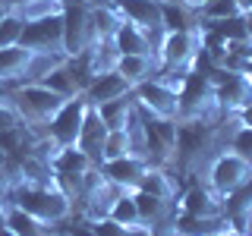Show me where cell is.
Here are the masks:
<instances>
[{
	"label": "cell",
	"mask_w": 252,
	"mask_h": 236,
	"mask_svg": "<svg viewBox=\"0 0 252 236\" xmlns=\"http://www.w3.org/2000/svg\"><path fill=\"white\" fill-rule=\"evenodd\" d=\"M236 3H240V6H243V10H246V13L252 10V0H236Z\"/></svg>",
	"instance_id": "obj_37"
},
{
	"label": "cell",
	"mask_w": 252,
	"mask_h": 236,
	"mask_svg": "<svg viewBox=\"0 0 252 236\" xmlns=\"http://www.w3.org/2000/svg\"><path fill=\"white\" fill-rule=\"evenodd\" d=\"M22 29H26V19L6 10L3 19H0V47H13L22 41Z\"/></svg>",
	"instance_id": "obj_26"
},
{
	"label": "cell",
	"mask_w": 252,
	"mask_h": 236,
	"mask_svg": "<svg viewBox=\"0 0 252 236\" xmlns=\"http://www.w3.org/2000/svg\"><path fill=\"white\" fill-rule=\"evenodd\" d=\"M132 91V85L126 82V79L117 73V69H110V73H101L92 79V85L85 88V98H89V104H104V101H117V98H126V94Z\"/></svg>",
	"instance_id": "obj_14"
},
{
	"label": "cell",
	"mask_w": 252,
	"mask_h": 236,
	"mask_svg": "<svg viewBox=\"0 0 252 236\" xmlns=\"http://www.w3.org/2000/svg\"><path fill=\"white\" fill-rule=\"evenodd\" d=\"M107 217L117 220V224H123V227H142L139 208H136V199H132V192H120V195H117L114 205H110V211H107Z\"/></svg>",
	"instance_id": "obj_23"
},
{
	"label": "cell",
	"mask_w": 252,
	"mask_h": 236,
	"mask_svg": "<svg viewBox=\"0 0 252 236\" xmlns=\"http://www.w3.org/2000/svg\"><path fill=\"white\" fill-rule=\"evenodd\" d=\"M199 51V29L192 31H164L158 41V66L161 69H189Z\"/></svg>",
	"instance_id": "obj_5"
},
{
	"label": "cell",
	"mask_w": 252,
	"mask_h": 236,
	"mask_svg": "<svg viewBox=\"0 0 252 236\" xmlns=\"http://www.w3.org/2000/svg\"><path fill=\"white\" fill-rule=\"evenodd\" d=\"M218 236H246V233H243V230H233V227H227V230L218 233Z\"/></svg>",
	"instance_id": "obj_33"
},
{
	"label": "cell",
	"mask_w": 252,
	"mask_h": 236,
	"mask_svg": "<svg viewBox=\"0 0 252 236\" xmlns=\"http://www.w3.org/2000/svg\"><path fill=\"white\" fill-rule=\"evenodd\" d=\"M6 161H10V154H6L3 148H0V167H6Z\"/></svg>",
	"instance_id": "obj_36"
},
{
	"label": "cell",
	"mask_w": 252,
	"mask_h": 236,
	"mask_svg": "<svg viewBox=\"0 0 252 236\" xmlns=\"http://www.w3.org/2000/svg\"><path fill=\"white\" fill-rule=\"evenodd\" d=\"M66 230H69V236H98V233L92 230L89 220H82V224H73V227H66Z\"/></svg>",
	"instance_id": "obj_29"
},
{
	"label": "cell",
	"mask_w": 252,
	"mask_h": 236,
	"mask_svg": "<svg viewBox=\"0 0 252 236\" xmlns=\"http://www.w3.org/2000/svg\"><path fill=\"white\" fill-rule=\"evenodd\" d=\"M227 227H230V220L224 214L220 217H199V214H183V211H177V214L170 217L167 230L173 236H218V233H224Z\"/></svg>",
	"instance_id": "obj_13"
},
{
	"label": "cell",
	"mask_w": 252,
	"mask_h": 236,
	"mask_svg": "<svg viewBox=\"0 0 252 236\" xmlns=\"http://www.w3.org/2000/svg\"><path fill=\"white\" fill-rule=\"evenodd\" d=\"M22 47L35 54H54V57H63V13H51L41 16V19H32L22 29Z\"/></svg>",
	"instance_id": "obj_4"
},
{
	"label": "cell",
	"mask_w": 252,
	"mask_h": 236,
	"mask_svg": "<svg viewBox=\"0 0 252 236\" xmlns=\"http://www.w3.org/2000/svg\"><path fill=\"white\" fill-rule=\"evenodd\" d=\"M249 177H252V161L243 157L240 151H233V148L220 151L215 161H211V167H208V186L215 189L220 199L230 195L233 189H240Z\"/></svg>",
	"instance_id": "obj_2"
},
{
	"label": "cell",
	"mask_w": 252,
	"mask_h": 236,
	"mask_svg": "<svg viewBox=\"0 0 252 236\" xmlns=\"http://www.w3.org/2000/svg\"><path fill=\"white\" fill-rule=\"evenodd\" d=\"M233 120H236V126H243V129H252V104L243 107L240 114H233Z\"/></svg>",
	"instance_id": "obj_28"
},
{
	"label": "cell",
	"mask_w": 252,
	"mask_h": 236,
	"mask_svg": "<svg viewBox=\"0 0 252 236\" xmlns=\"http://www.w3.org/2000/svg\"><path fill=\"white\" fill-rule=\"evenodd\" d=\"M161 29L164 31H192L199 29V13L180 0H161Z\"/></svg>",
	"instance_id": "obj_16"
},
{
	"label": "cell",
	"mask_w": 252,
	"mask_h": 236,
	"mask_svg": "<svg viewBox=\"0 0 252 236\" xmlns=\"http://www.w3.org/2000/svg\"><path fill=\"white\" fill-rule=\"evenodd\" d=\"M6 199H10V205L29 211L32 217L44 220V224H51V227L69 220V214H73V202H69L57 186H26V183H19V186L10 189Z\"/></svg>",
	"instance_id": "obj_1"
},
{
	"label": "cell",
	"mask_w": 252,
	"mask_h": 236,
	"mask_svg": "<svg viewBox=\"0 0 252 236\" xmlns=\"http://www.w3.org/2000/svg\"><path fill=\"white\" fill-rule=\"evenodd\" d=\"M136 189L155 195V199H164V202L177 199V186H173V177L167 173V167H148V173L142 177V183Z\"/></svg>",
	"instance_id": "obj_20"
},
{
	"label": "cell",
	"mask_w": 252,
	"mask_h": 236,
	"mask_svg": "<svg viewBox=\"0 0 252 236\" xmlns=\"http://www.w3.org/2000/svg\"><path fill=\"white\" fill-rule=\"evenodd\" d=\"M177 211H183V214H199V217H220L224 214V199H220L211 186L192 183L180 195Z\"/></svg>",
	"instance_id": "obj_11"
},
{
	"label": "cell",
	"mask_w": 252,
	"mask_h": 236,
	"mask_svg": "<svg viewBox=\"0 0 252 236\" xmlns=\"http://www.w3.org/2000/svg\"><path fill=\"white\" fill-rule=\"evenodd\" d=\"M104 3L120 16L123 22H132V26L145 29L148 35L155 38V47L161 41L164 29H161V0H104Z\"/></svg>",
	"instance_id": "obj_8"
},
{
	"label": "cell",
	"mask_w": 252,
	"mask_h": 236,
	"mask_svg": "<svg viewBox=\"0 0 252 236\" xmlns=\"http://www.w3.org/2000/svg\"><path fill=\"white\" fill-rule=\"evenodd\" d=\"M180 3H186V6H189V10H195V13H199V10H202V6H205V3H208V0H180Z\"/></svg>",
	"instance_id": "obj_31"
},
{
	"label": "cell",
	"mask_w": 252,
	"mask_h": 236,
	"mask_svg": "<svg viewBox=\"0 0 252 236\" xmlns=\"http://www.w3.org/2000/svg\"><path fill=\"white\" fill-rule=\"evenodd\" d=\"M92 41L94 31H92L89 0H66V6H63V57L85 51Z\"/></svg>",
	"instance_id": "obj_3"
},
{
	"label": "cell",
	"mask_w": 252,
	"mask_h": 236,
	"mask_svg": "<svg viewBox=\"0 0 252 236\" xmlns=\"http://www.w3.org/2000/svg\"><path fill=\"white\" fill-rule=\"evenodd\" d=\"M246 73H249V76H252V60H249V66H246Z\"/></svg>",
	"instance_id": "obj_38"
},
{
	"label": "cell",
	"mask_w": 252,
	"mask_h": 236,
	"mask_svg": "<svg viewBox=\"0 0 252 236\" xmlns=\"http://www.w3.org/2000/svg\"><path fill=\"white\" fill-rule=\"evenodd\" d=\"M114 69L136 88L145 79H155L161 66H158V54H120V60H117Z\"/></svg>",
	"instance_id": "obj_15"
},
{
	"label": "cell",
	"mask_w": 252,
	"mask_h": 236,
	"mask_svg": "<svg viewBox=\"0 0 252 236\" xmlns=\"http://www.w3.org/2000/svg\"><path fill=\"white\" fill-rule=\"evenodd\" d=\"M89 224L98 236H155V230H148V227H123L110 217H98V220H89Z\"/></svg>",
	"instance_id": "obj_25"
},
{
	"label": "cell",
	"mask_w": 252,
	"mask_h": 236,
	"mask_svg": "<svg viewBox=\"0 0 252 236\" xmlns=\"http://www.w3.org/2000/svg\"><path fill=\"white\" fill-rule=\"evenodd\" d=\"M132 101H136V107L148 110V114H155V117L180 120V94L170 91L167 85L158 82V79H145V82H139L136 88H132Z\"/></svg>",
	"instance_id": "obj_7"
},
{
	"label": "cell",
	"mask_w": 252,
	"mask_h": 236,
	"mask_svg": "<svg viewBox=\"0 0 252 236\" xmlns=\"http://www.w3.org/2000/svg\"><path fill=\"white\" fill-rule=\"evenodd\" d=\"M94 167V161L82 151L79 145H69V148H57V154L51 157V170L54 173H89Z\"/></svg>",
	"instance_id": "obj_19"
},
{
	"label": "cell",
	"mask_w": 252,
	"mask_h": 236,
	"mask_svg": "<svg viewBox=\"0 0 252 236\" xmlns=\"http://www.w3.org/2000/svg\"><path fill=\"white\" fill-rule=\"evenodd\" d=\"M3 13H6V10H3V6H0V19H3Z\"/></svg>",
	"instance_id": "obj_39"
},
{
	"label": "cell",
	"mask_w": 252,
	"mask_h": 236,
	"mask_svg": "<svg viewBox=\"0 0 252 236\" xmlns=\"http://www.w3.org/2000/svg\"><path fill=\"white\" fill-rule=\"evenodd\" d=\"M0 236H16V233H13V230H10L6 224H0Z\"/></svg>",
	"instance_id": "obj_35"
},
{
	"label": "cell",
	"mask_w": 252,
	"mask_h": 236,
	"mask_svg": "<svg viewBox=\"0 0 252 236\" xmlns=\"http://www.w3.org/2000/svg\"><path fill=\"white\" fill-rule=\"evenodd\" d=\"M114 44L120 54H155V38L132 22H120V29L114 31Z\"/></svg>",
	"instance_id": "obj_17"
},
{
	"label": "cell",
	"mask_w": 252,
	"mask_h": 236,
	"mask_svg": "<svg viewBox=\"0 0 252 236\" xmlns=\"http://www.w3.org/2000/svg\"><path fill=\"white\" fill-rule=\"evenodd\" d=\"M6 227H10L16 236H51V224L32 217L29 211L16 208V205H10V211H6Z\"/></svg>",
	"instance_id": "obj_21"
},
{
	"label": "cell",
	"mask_w": 252,
	"mask_h": 236,
	"mask_svg": "<svg viewBox=\"0 0 252 236\" xmlns=\"http://www.w3.org/2000/svg\"><path fill=\"white\" fill-rule=\"evenodd\" d=\"M215 101L220 117H233L252 104V76L249 73H227L215 85Z\"/></svg>",
	"instance_id": "obj_9"
},
{
	"label": "cell",
	"mask_w": 252,
	"mask_h": 236,
	"mask_svg": "<svg viewBox=\"0 0 252 236\" xmlns=\"http://www.w3.org/2000/svg\"><path fill=\"white\" fill-rule=\"evenodd\" d=\"M246 35H249V41H252V13H246Z\"/></svg>",
	"instance_id": "obj_34"
},
{
	"label": "cell",
	"mask_w": 252,
	"mask_h": 236,
	"mask_svg": "<svg viewBox=\"0 0 252 236\" xmlns=\"http://www.w3.org/2000/svg\"><path fill=\"white\" fill-rule=\"evenodd\" d=\"M38 82H41L44 88L57 91L60 98H76V94H82V91H79V85H76V79L69 76V69H66V66H63V60L57 63V66L47 69V73L38 79Z\"/></svg>",
	"instance_id": "obj_22"
},
{
	"label": "cell",
	"mask_w": 252,
	"mask_h": 236,
	"mask_svg": "<svg viewBox=\"0 0 252 236\" xmlns=\"http://www.w3.org/2000/svg\"><path fill=\"white\" fill-rule=\"evenodd\" d=\"M148 167H152V164L139 154H126V157H114V161L98 164L101 177H104L107 183H114L117 189H123V192H132V189L142 183V177L148 173Z\"/></svg>",
	"instance_id": "obj_10"
},
{
	"label": "cell",
	"mask_w": 252,
	"mask_h": 236,
	"mask_svg": "<svg viewBox=\"0 0 252 236\" xmlns=\"http://www.w3.org/2000/svg\"><path fill=\"white\" fill-rule=\"evenodd\" d=\"M98 114H101V120H104L107 129H126V126L132 123V117H136V101H132V91L126 94V98L98 104Z\"/></svg>",
	"instance_id": "obj_18"
},
{
	"label": "cell",
	"mask_w": 252,
	"mask_h": 236,
	"mask_svg": "<svg viewBox=\"0 0 252 236\" xmlns=\"http://www.w3.org/2000/svg\"><path fill=\"white\" fill-rule=\"evenodd\" d=\"M230 148L252 161V129H243V126H240V129L233 132V139H230Z\"/></svg>",
	"instance_id": "obj_27"
},
{
	"label": "cell",
	"mask_w": 252,
	"mask_h": 236,
	"mask_svg": "<svg viewBox=\"0 0 252 236\" xmlns=\"http://www.w3.org/2000/svg\"><path fill=\"white\" fill-rule=\"evenodd\" d=\"M107 132H110V129L104 126V120H101L98 107L89 104V110H85V120H82V129H79V139H76V145L94 161V167L104 161V139H107Z\"/></svg>",
	"instance_id": "obj_12"
},
{
	"label": "cell",
	"mask_w": 252,
	"mask_h": 236,
	"mask_svg": "<svg viewBox=\"0 0 252 236\" xmlns=\"http://www.w3.org/2000/svg\"><path fill=\"white\" fill-rule=\"evenodd\" d=\"M10 177H6V170L3 167H0V199H6V195H10Z\"/></svg>",
	"instance_id": "obj_30"
},
{
	"label": "cell",
	"mask_w": 252,
	"mask_h": 236,
	"mask_svg": "<svg viewBox=\"0 0 252 236\" xmlns=\"http://www.w3.org/2000/svg\"><path fill=\"white\" fill-rule=\"evenodd\" d=\"M6 211H10V199H0V224H6Z\"/></svg>",
	"instance_id": "obj_32"
},
{
	"label": "cell",
	"mask_w": 252,
	"mask_h": 236,
	"mask_svg": "<svg viewBox=\"0 0 252 236\" xmlns=\"http://www.w3.org/2000/svg\"><path fill=\"white\" fill-rule=\"evenodd\" d=\"M249 13H252V10H249Z\"/></svg>",
	"instance_id": "obj_40"
},
{
	"label": "cell",
	"mask_w": 252,
	"mask_h": 236,
	"mask_svg": "<svg viewBox=\"0 0 252 236\" xmlns=\"http://www.w3.org/2000/svg\"><path fill=\"white\" fill-rule=\"evenodd\" d=\"M243 10L236 0H208V3L199 10V22H218V19H233V16H243Z\"/></svg>",
	"instance_id": "obj_24"
},
{
	"label": "cell",
	"mask_w": 252,
	"mask_h": 236,
	"mask_svg": "<svg viewBox=\"0 0 252 236\" xmlns=\"http://www.w3.org/2000/svg\"><path fill=\"white\" fill-rule=\"evenodd\" d=\"M85 110H89V98H85V94H76V98L63 101V107L51 117V123H47L44 132L57 142V148L76 145L79 129H82V120H85Z\"/></svg>",
	"instance_id": "obj_6"
}]
</instances>
